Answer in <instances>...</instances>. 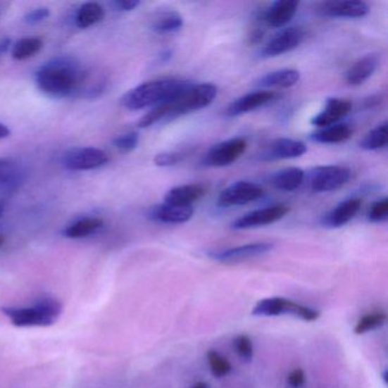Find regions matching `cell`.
I'll list each match as a JSON object with an SVG mask.
<instances>
[{"label": "cell", "instance_id": "cell-1", "mask_svg": "<svg viewBox=\"0 0 388 388\" xmlns=\"http://www.w3.org/2000/svg\"><path fill=\"white\" fill-rule=\"evenodd\" d=\"M88 73L80 63L68 56L53 58L39 68L36 83L40 92L51 98H65L80 92Z\"/></svg>", "mask_w": 388, "mask_h": 388}, {"label": "cell", "instance_id": "cell-2", "mask_svg": "<svg viewBox=\"0 0 388 388\" xmlns=\"http://www.w3.org/2000/svg\"><path fill=\"white\" fill-rule=\"evenodd\" d=\"M218 95L217 87L212 83H190L175 99L153 107L138 122V127H149L163 120L177 119L179 116L202 110L213 103Z\"/></svg>", "mask_w": 388, "mask_h": 388}, {"label": "cell", "instance_id": "cell-3", "mask_svg": "<svg viewBox=\"0 0 388 388\" xmlns=\"http://www.w3.org/2000/svg\"><path fill=\"white\" fill-rule=\"evenodd\" d=\"M190 83L192 82L189 81L173 77L157 79L142 83L123 95L121 98V104L130 111L155 107L175 99L180 92H184L187 87L189 86Z\"/></svg>", "mask_w": 388, "mask_h": 388}, {"label": "cell", "instance_id": "cell-4", "mask_svg": "<svg viewBox=\"0 0 388 388\" xmlns=\"http://www.w3.org/2000/svg\"><path fill=\"white\" fill-rule=\"evenodd\" d=\"M4 315L16 327H49L56 323L62 312V306L57 299L45 297L38 304L27 308L4 306Z\"/></svg>", "mask_w": 388, "mask_h": 388}, {"label": "cell", "instance_id": "cell-5", "mask_svg": "<svg viewBox=\"0 0 388 388\" xmlns=\"http://www.w3.org/2000/svg\"><path fill=\"white\" fill-rule=\"evenodd\" d=\"M254 317H280V315H293L299 320L306 323H314L321 317V312L317 308H310L293 299L282 296L267 297L262 299L253 308Z\"/></svg>", "mask_w": 388, "mask_h": 388}, {"label": "cell", "instance_id": "cell-6", "mask_svg": "<svg viewBox=\"0 0 388 388\" xmlns=\"http://www.w3.org/2000/svg\"><path fill=\"white\" fill-rule=\"evenodd\" d=\"M308 184L314 193H330L339 189L349 182L351 170L346 166L323 165L310 170Z\"/></svg>", "mask_w": 388, "mask_h": 388}, {"label": "cell", "instance_id": "cell-7", "mask_svg": "<svg viewBox=\"0 0 388 388\" xmlns=\"http://www.w3.org/2000/svg\"><path fill=\"white\" fill-rule=\"evenodd\" d=\"M247 149V142L244 138H232L219 142L205 154L203 164L210 168H225L232 165Z\"/></svg>", "mask_w": 388, "mask_h": 388}, {"label": "cell", "instance_id": "cell-8", "mask_svg": "<svg viewBox=\"0 0 388 388\" xmlns=\"http://www.w3.org/2000/svg\"><path fill=\"white\" fill-rule=\"evenodd\" d=\"M108 162V155L101 149L94 147H81L66 151L63 155L62 164L71 171H88L105 165Z\"/></svg>", "mask_w": 388, "mask_h": 388}, {"label": "cell", "instance_id": "cell-9", "mask_svg": "<svg viewBox=\"0 0 388 388\" xmlns=\"http://www.w3.org/2000/svg\"><path fill=\"white\" fill-rule=\"evenodd\" d=\"M273 249H275V244L270 242H255V243L244 244V245L212 252L208 254V256L220 263H239V262L247 261L249 258H258L262 255L268 254Z\"/></svg>", "mask_w": 388, "mask_h": 388}, {"label": "cell", "instance_id": "cell-10", "mask_svg": "<svg viewBox=\"0 0 388 388\" xmlns=\"http://www.w3.org/2000/svg\"><path fill=\"white\" fill-rule=\"evenodd\" d=\"M264 189L261 186L249 181H237L220 193L219 204L223 208L242 206L261 199Z\"/></svg>", "mask_w": 388, "mask_h": 388}, {"label": "cell", "instance_id": "cell-11", "mask_svg": "<svg viewBox=\"0 0 388 388\" xmlns=\"http://www.w3.org/2000/svg\"><path fill=\"white\" fill-rule=\"evenodd\" d=\"M288 211L289 208L284 204L271 205L260 210L252 211L234 220L232 223V228L234 230H246L273 225L282 220L288 213Z\"/></svg>", "mask_w": 388, "mask_h": 388}, {"label": "cell", "instance_id": "cell-12", "mask_svg": "<svg viewBox=\"0 0 388 388\" xmlns=\"http://www.w3.org/2000/svg\"><path fill=\"white\" fill-rule=\"evenodd\" d=\"M304 40V32L299 27H286L277 33L267 45L262 48V58H273L294 51Z\"/></svg>", "mask_w": 388, "mask_h": 388}, {"label": "cell", "instance_id": "cell-13", "mask_svg": "<svg viewBox=\"0 0 388 388\" xmlns=\"http://www.w3.org/2000/svg\"><path fill=\"white\" fill-rule=\"evenodd\" d=\"M306 145L301 140L291 138H278L270 142L269 145L261 151L260 160L264 162L273 161L291 160L306 154Z\"/></svg>", "mask_w": 388, "mask_h": 388}, {"label": "cell", "instance_id": "cell-14", "mask_svg": "<svg viewBox=\"0 0 388 388\" xmlns=\"http://www.w3.org/2000/svg\"><path fill=\"white\" fill-rule=\"evenodd\" d=\"M370 8L365 1L360 0H341L326 1L319 7V12L329 18H360L368 15Z\"/></svg>", "mask_w": 388, "mask_h": 388}, {"label": "cell", "instance_id": "cell-15", "mask_svg": "<svg viewBox=\"0 0 388 388\" xmlns=\"http://www.w3.org/2000/svg\"><path fill=\"white\" fill-rule=\"evenodd\" d=\"M351 110H352V104L350 101L343 98H328L323 111L312 119V125L321 129V127L337 125V122L344 119Z\"/></svg>", "mask_w": 388, "mask_h": 388}, {"label": "cell", "instance_id": "cell-16", "mask_svg": "<svg viewBox=\"0 0 388 388\" xmlns=\"http://www.w3.org/2000/svg\"><path fill=\"white\" fill-rule=\"evenodd\" d=\"M149 219L164 225H181L189 221L194 215L193 206H178V205L162 203L149 210Z\"/></svg>", "mask_w": 388, "mask_h": 388}, {"label": "cell", "instance_id": "cell-17", "mask_svg": "<svg viewBox=\"0 0 388 388\" xmlns=\"http://www.w3.org/2000/svg\"><path fill=\"white\" fill-rule=\"evenodd\" d=\"M276 94L269 90H258V92H249L246 95L242 96L232 101L225 110V114L230 118L243 115L246 113L252 112L258 107L268 104L273 101Z\"/></svg>", "mask_w": 388, "mask_h": 388}, {"label": "cell", "instance_id": "cell-18", "mask_svg": "<svg viewBox=\"0 0 388 388\" xmlns=\"http://www.w3.org/2000/svg\"><path fill=\"white\" fill-rule=\"evenodd\" d=\"M361 199H356V197L345 199L343 202L336 205L332 211H329L328 213L321 220V223L323 227H327V228H341L356 217L361 208Z\"/></svg>", "mask_w": 388, "mask_h": 388}, {"label": "cell", "instance_id": "cell-19", "mask_svg": "<svg viewBox=\"0 0 388 388\" xmlns=\"http://www.w3.org/2000/svg\"><path fill=\"white\" fill-rule=\"evenodd\" d=\"M299 6L297 0H277L263 13L262 20L268 27H284L293 20Z\"/></svg>", "mask_w": 388, "mask_h": 388}, {"label": "cell", "instance_id": "cell-20", "mask_svg": "<svg viewBox=\"0 0 388 388\" xmlns=\"http://www.w3.org/2000/svg\"><path fill=\"white\" fill-rule=\"evenodd\" d=\"M206 193L208 189L201 184L173 187L164 196V203L178 206H193L194 203L202 199Z\"/></svg>", "mask_w": 388, "mask_h": 388}, {"label": "cell", "instance_id": "cell-21", "mask_svg": "<svg viewBox=\"0 0 388 388\" xmlns=\"http://www.w3.org/2000/svg\"><path fill=\"white\" fill-rule=\"evenodd\" d=\"M380 63V58L377 54H368L347 70L345 80L350 86H361L376 72Z\"/></svg>", "mask_w": 388, "mask_h": 388}, {"label": "cell", "instance_id": "cell-22", "mask_svg": "<svg viewBox=\"0 0 388 388\" xmlns=\"http://www.w3.org/2000/svg\"><path fill=\"white\" fill-rule=\"evenodd\" d=\"M301 79V73L294 68H282L269 72L256 81V86L261 88H291Z\"/></svg>", "mask_w": 388, "mask_h": 388}, {"label": "cell", "instance_id": "cell-23", "mask_svg": "<svg viewBox=\"0 0 388 388\" xmlns=\"http://www.w3.org/2000/svg\"><path fill=\"white\" fill-rule=\"evenodd\" d=\"M306 180V172L299 168H286L271 177V184L282 192L299 189Z\"/></svg>", "mask_w": 388, "mask_h": 388}, {"label": "cell", "instance_id": "cell-24", "mask_svg": "<svg viewBox=\"0 0 388 388\" xmlns=\"http://www.w3.org/2000/svg\"><path fill=\"white\" fill-rule=\"evenodd\" d=\"M351 136L352 127L350 125L346 123H337L314 131L311 134V139L319 144H339L350 139Z\"/></svg>", "mask_w": 388, "mask_h": 388}, {"label": "cell", "instance_id": "cell-25", "mask_svg": "<svg viewBox=\"0 0 388 388\" xmlns=\"http://www.w3.org/2000/svg\"><path fill=\"white\" fill-rule=\"evenodd\" d=\"M103 225L104 223L99 218H85L66 227L63 234L65 237L71 239H79V238L88 237L90 234H95L103 227Z\"/></svg>", "mask_w": 388, "mask_h": 388}, {"label": "cell", "instance_id": "cell-26", "mask_svg": "<svg viewBox=\"0 0 388 388\" xmlns=\"http://www.w3.org/2000/svg\"><path fill=\"white\" fill-rule=\"evenodd\" d=\"M182 27H184V18L180 13L170 11L155 18V21L151 24V30L158 35H169V33L178 32Z\"/></svg>", "mask_w": 388, "mask_h": 388}, {"label": "cell", "instance_id": "cell-27", "mask_svg": "<svg viewBox=\"0 0 388 388\" xmlns=\"http://www.w3.org/2000/svg\"><path fill=\"white\" fill-rule=\"evenodd\" d=\"M104 8L97 3H86L79 8L75 15V23L80 29H87L104 18Z\"/></svg>", "mask_w": 388, "mask_h": 388}, {"label": "cell", "instance_id": "cell-28", "mask_svg": "<svg viewBox=\"0 0 388 388\" xmlns=\"http://www.w3.org/2000/svg\"><path fill=\"white\" fill-rule=\"evenodd\" d=\"M387 323V313L385 311H373L362 315L354 326V334L365 335L385 326Z\"/></svg>", "mask_w": 388, "mask_h": 388}, {"label": "cell", "instance_id": "cell-29", "mask_svg": "<svg viewBox=\"0 0 388 388\" xmlns=\"http://www.w3.org/2000/svg\"><path fill=\"white\" fill-rule=\"evenodd\" d=\"M387 121H384L369 131L360 142V147L365 151H380L387 146Z\"/></svg>", "mask_w": 388, "mask_h": 388}, {"label": "cell", "instance_id": "cell-30", "mask_svg": "<svg viewBox=\"0 0 388 388\" xmlns=\"http://www.w3.org/2000/svg\"><path fill=\"white\" fill-rule=\"evenodd\" d=\"M206 360H208V369L214 378L221 380L228 377L232 373V362L229 361L228 358L223 356L219 351L210 350L206 354Z\"/></svg>", "mask_w": 388, "mask_h": 388}, {"label": "cell", "instance_id": "cell-31", "mask_svg": "<svg viewBox=\"0 0 388 388\" xmlns=\"http://www.w3.org/2000/svg\"><path fill=\"white\" fill-rule=\"evenodd\" d=\"M44 42L42 39L31 37V38H23L16 42L12 49V57L16 61H24L35 56L40 51Z\"/></svg>", "mask_w": 388, "mask_h": 388}, {"label": "cell", "instance_id": "cell-32", "mask_svg": "<svg viewBox=\"0 0 388 388\" xmlns=\"http://www.w3.org/2000/svg\"><path fill=\"white\" fill-rule=\"evenodd\" d=\"M234 347L242 361H252L254 358V344H253L252 338L245 334H242L234 338Z\"/></svg>", "mask_w": 388, "mask_h": 388}, {"label": "cell", "instance_id": "cell-33", "mask_svg": "<svg viewBox=\"0 0 388 388\" xmlns=\"http://www.w3.org/2000/svg\"><path fill=\"white\" fill-rule=\"evenodd\" d=\"M388 217V199L387 197L378 199L373 203L370 208L368 211V220L370 223H384Z\"/></svg>", "mask_w": 388, "mask_h": 388}, {"label": "cell", "instance_id": "cell-34", "mask_svg": "<svg viewBox=\"0 0 388 388\" xmlns=\"http://www.w3.org/2000/svg\"><path fill=\"white\" fill-rule=\"evenodd\" d=\"M138 142H139V134L134 131L118 136L115 139L113 140V144L116 149L122 151H134V149H137Z\"/></svg>", "mask_w": 388, "mask_h": 388}, {"label": "cell", "instance_id": "cell-35", "mask_svg": "<svg viewBox=\"0 0 388 388\" xmlns=\"http://www.w3.org/2000/svg\"><path fill=\"white\" fill-rule=\"evenodd\" d=\"M18 169L12 160L0 158V186L9 184L15 180Z\"/></svg>", "mask_w": 388, "mask_h": 388}, {"label": "cell", "instance_id": "cell-36", "mask_svg": "<svg viewBox=\"0 0 388 388\" xmlns=\"http://www.w3.org/2000/svg\"><path fill=\"white\" fill-rule=\"evenodd\" d=\"M306 382V373L302 368H295L286 377V384L289 388H303Z\"/></svg>", "mask_w": 388, "mask_h": 388}, {"label": "cell", "instance_id": "cell-37", "mask_svg": "<svg viewBox=\"0 0 388 388\" xmlns=\"http://www.w3.org/2000/svg\"><path fill=\"white\" fill-rule=\"evenodd\" d=\"M182 161V155L179 153H160L154 157L155 165L161 168H169L180 163Z\"/></svg>", "mask_w": 388, "mask_h": 388}, {"label": "cell", "instance_id": "cell-38", "mask_svg": "<svg viewBox=\"0 0 388 388\" xmlns=\"http://www.w3.org/2000/svg\"><path fill=\"white\" fill-rule=\"evenodd\" d=\"M51 15V11L47 7H39V8L33 9L31 12L27 13V15L24 16V22L27 24H38L40 22L45 21L46 18Z\"/></svg>", "mask_w": 388, "mask_h": 388}, {"label": "cell", "instance_id": "cell-39", "mask_svg": "<svg viewBox=\"0 0 388 388\" xmlns=\"http://www.w3.org/2000/svg\"><path fill=\"white\" fill-rule=\"evenodd\" d=\"M139 0H116L114 6L122 12H131L139 6Z\"/></svg>", "mask_w": 388, "mask_h": 388}, {"label": "cell", "instance_id": "cell-40", "mask_svg": "<svg viewBox=\"0 0 388 388\" xmlns=\"http://www.w3.org/2000/svg\"><path fill=\"white\" fill-rule=\"evenodd\" d=\"M262 37H263V31L256 29V30H254L252 32V36H251V42H252V44H258V42H261Z\"/></svg>", "mask_w": 388, "mask_h": 388}, {"label": "cell", "instance_id": "cell-41", "mask_svg": "<svg viewBox=\"0 0 388 388\" xmlns=\"http://www.w3.org/2000/svg\"><path fill=\"white\" fill-rule=\"evenodd\" d=\"M9 134H11L9 127L3 125V123H0V139H5V138L9 137Z\"/></svg>", "mask_w": 388, "mask_h": 388}, {"label": "cell", "instance_id": "cell-42", "mask_svg": "<svg viewBox=\"0 0 388 388\" xmlns=\"http://www.w3.org/2000/svg\"><path fill=\"white\" fill-rule=\"evenodd\" d=\"M171 57H172L171 49H165V51H162V54H161V56H160L161 62H168V61L171 60Z\"/></svg>", "mask_w": 388, "mask_h": 388}, {"label": "cell", "instance_id": "cell-43", "mask_svg": "<svg viewBox=\"0 0 388 388\" xmlns=\"http://www.w3.org/2000/svg\"><path fill=\"white\" fill-rule=\"evenodd\" d=\"M190 388H211L210 384L203 380H199V382H194L193 385L190 386Z\"/></svg>", "mask_w": 388, "mask_h": 388}, {"label": "cell", "instance_id": "cell-44", "mask_svg": "<svg viewBox=\"0 0 388 388\" xmlns=\"http://www.w3.org/2000/svg\"><path fill=\"white\" fill-rule=\"evenodd\" d=\"M4 214V206L3 205L0 204V218L3 217Z\"/></svg>", "mask_w": 388, "mask_h": 388}, {"label": "cell", "instance_id": "cell-45", "mask_svg": "<svg viewBox=\"0 0 388 388\" xmlns=\"http://www.w3.org/2000/svg\"><path fill=\"white\" fill-rule=\"evenodd\" d=\"M3 243H4L3 236H0V246H1V245H3Z\"/></svg>", "mask_w": 388, "mask_h": 388}]
</instances>
